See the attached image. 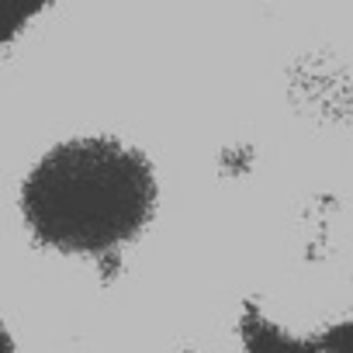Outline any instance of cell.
Here are the masks:
<instances>
[{"label": "cell", "mask_w": 353, "mask_h": 353, "mask_svg": "<svg viewBox=\"0 0 353 353\" xmlns=\"http://www.w3.org/2000/svg\"><path fill=\"white\" fill-rule=\"evenodd\" d=\"M152 205L149 163L114 139H70L25 181L32 232L63 253H108L132 243Z\"/></svg>", "instance_id": "6da1fadb"}, {"label": "cell", "mask_w": 353, "mask_h": 353, "mask_svg": "<svg viewBox=\"0 0 353 353\" xmlns=\"http://www.w3.org/2000/svg\"><path fill=\"white\" fill-rule=\"evenodd\" d=\"M28 18V11H21V8H8V4H0V49H4L21 28V21Z\"/></svg>", "instance_id": "7a4b0ae2"}, {"label": "cell", "mask_w": 353, "mask_h": 353, "mask_svg": "<svg viewBox=\"0 0 353 353\" xmlns=\"http://www.w3.org/2000/svg\"><path fill=\"white\" fill-rule=\"evenodd\" d=\"M0 353H14V343H11V336H8L4 325H0Z\"/></svg>", "instance_id": "3957f363"}]
</instances>
